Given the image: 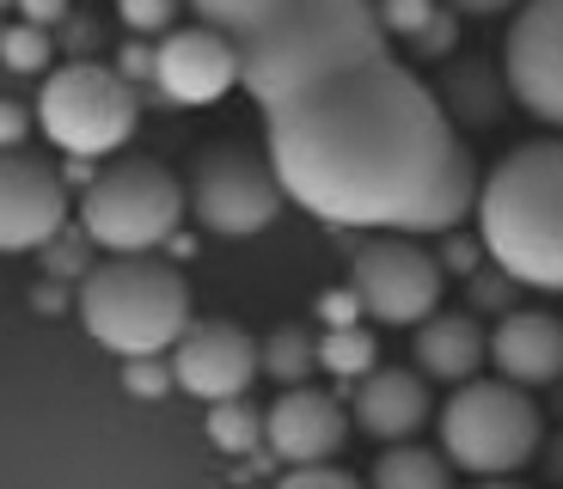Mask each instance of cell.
<instances>
[{"instance_id":"1","label":"cell","mask_w":563,"mask_h":489,"mask_svg":"<svg viewBox=\"0 0 563 489\" xmlns=\"http://www.w3.org/2000/svg\"><path fill=\"white\" fill-rule=\"evenodd\" d=\"M288 202L362 233H453L478 214V159L435 86L393 56L355 62L264 111Z\"/></svg>"},{"instance_id":"2","label":"cell","mask_w":563,"mask_h":489,"mask_svg":"<svg viewBox=\"0 0 563 489\" xmlns=\"http://www.w3.org/2000/svg\"><path fill=\"white\" fill-rule=\"evenodd\" d=\"M197 25L240 49L245 92L257 104L307 92L355 62L386 56V25L374 0H184Z\"/></svg>"},{"instance_id":"3","label":"cell","mask_w":563,"mask_h":489,"mask_svg":"<svg viewBox=\"0 0 563 489\" xmlns=\"http://www.w3.org/2000/svg\"><path fill=\"white\" fill-rule=\"evenodd\" d=\"M478 238L521 288H563V135L521 141L484 171Z\"/></svg>"},{"instance_id":"4","label":"cell","mask_w":563,"mask_h":489,"mask_svg":"<svg viewBox=\"0 0 563 489\" xmlns=\"http://www.w3.org/2000/svg\"><path fill=\"white\" fill-rule=\"evenodd\" d=\"M80 324L99 349L141 362L172 355L190 331V281L166 257H104L80 281Z\"/></svg>"},{"instance_id":"5","label":"cell","mask_w":563,"mask_h":489,"mask_svg":"<svg viewBox=\"0 0 563 489\" xmlns=\"http://www.w3.org/2000/svg\"><path fill=\"white\" fill-rule=\"evenodd\" d=\"M184 209H190V190L159 159L123 154L86 184L80 233L92 245H104L111 257H154V245H166L178 233Z\"/></svg>"},{"instance_id":"6","label":"cell","mask_w":563,"mask_h":489,"mask_svg":"<svg viewBox=\"0 0 563 489\" xmlns=\"http://www.w3.org/2000/svg\"><path fill=\"white\" fill-rule=\"evenodd\" d=\"M539 434H545L539 404L521 386H508V379H472L441 410V453H448V465L472 471L478 484L515 477L539 453Z\"/></svg>"},{"instance_id":"7","label":"cell","mask_w":563,"mask_h":489,"mask_svg":"<svg viewBox=\"0 0 563 489\" xmlns=\"http://www.w3.org/2000/svg\"><path fill=\"white\" fill-rule=\"evenodd\" d=\"M37 129L56 141L68 159H104L117 154L141 123V98L123 80V68L99 62H68L37 86Z\"/></svg>"},{"instance_id":"8","label":"cell","mask_w":563,"mask_h":489,"mask_svg":"<svg viewBox=\"0 0 563 489\" xmlns=\"http://www.w3.org/2000/svg\"><path fill=\"white\" fill-rule=\"evenodd\" d=\"M184 190H190V214L227 238L264 233L288 202V184H282L269 147H252V141H209L190 159Z\"/></svg>"},{"instance_id":"9","label":"cell","mask_w":563,"mask_h":489,"mask_svg":"<svg viewBox=\"0 0 563 489\" xmlns=\"http://www.w3.org/2000/svg\"><path fill=\"white\" fill-rule=\"evenodd\" d=\"M441 281H448L441 257L410 245L405 233L362 238L350 252V288L367 319L380 324H429L441 312Z\"/></svg>"},{"instance_id":"10","label":"cell","mask_w":563,"mask_h":489,"mask_svg":"<svg viewBox=\"0 0 563 489\" xmlns=\"http://www.w3.org/2000/svg\"><path fill=\"white\" fill-rule=\"evenodd\" d=\"M503 80L527 116L563 129V0H527L503 37Z\"/></svg>"},{"instance_id":"11","label":"cell","mask_w":563,"mask_h":489,"mask_svg":"<svg viewBox=\"0 0 563 489\" xmlns=\"http://www.w3.org/2000/svg\"><path fill=\"white\" fill-rule=\"evenodd\" d=\"M68 221V178L56 159H43L37 147H7L0 159V245L7 252H43L49 238H62Z\"/></svg>"},{"instance_id":"12","label":"cell","mask_w":563,"mask_h":489,"mask_svg":"<svg viewBox=\"0 0 563 489\" xmlns=\"http://www.w3.org/2000/svg\"><path fill=\"white\" fill-rule=\"evenodd\" d=\"M172 367L178 391H190L197 404H227L245 398L252 374H264V343H252V331H240L233 319H197L172 349Z\"/></svg>"},{"instance_id":"13","label":"cell","mask_w":563,"mask_h":489,"mask_svg":"<svg viewBox=\"0 0 563 489\" xmlns=\"http://www.w3.org/2000/svg\"><path fill=\"white\" fill-rule=\"evenodd\" d=\"M154 86L172 104L209 111V104H221L233 86H245L240 49L209 25H178L172 37H159V49H154Z\"/></svg>"},{"instance_id":"14","label":"cell","mask_w":563,"mask_h":489,"mask_svg":"<svg viewBox=\"0 0 563 489\" xmlns=\"http://www.w3.org/2000/svg\"><path fill=\"white\" fill-rule=\"evenodd\" d=\"M264 416H269V453L288 471H300V465H331L338 447L350 441V410L331 391H312V386L282 391Z\"/></svg>"},{"instance_id":"15","label":"cell","mask_w":563,"mask_h":489,"mask_svg":"<svg viewBox=\"0 0 563 489\" xmlns=\"http://www.w3.org/2000/svg\"><path fill=\"white\" fill-rule=\"evenodd\" d=\"M350 416L362 434L405 447L410 434L429 422V379H422L417 367H380V374H367L362 386H355Z\"/></svg>"},{"instance_id":"16","label":"cell","mask_w":563,"mask_h":489,"mask_svg":"<svg viewBox=\"0 0 563 489\" xmlns=\"http://www.w3.org/2000/svg\"><path fill=\"white\" fill-rule=\"evenodd\" d=\"M490 362L508 386H551L563 379V319L551 312H508L490 331Z\"/></svg>"},{"instance_id":"17","label":"cell","mask_w":563,"mask_h":489,"mask_svg":"<svg viewBox=\"0 0 563 489\" xmlns=\"http://www.w3.org/2000/svg\"><path fill=\"white\" fill-rule=\"evenodd\" d=\"M490 362V336L472 312H435L417 324V374L441 386H472V374Z\"/></svg>"},{"instance_id":"18","label":"cell","mask_w":563,"mask_h":489,"mask_svg":"<svg viewBox=\"0 0 563 489\" xmlns=\"http://www.w3.org/2000/svg\"><path fill=\"white\" fill-rule=\"evenodd\" d=\"M435 98L448 104L453 129H490L503 116V98L515 92H508V80H496V62L465 56V62H448V74L435 80Z\"/></svg>"},{"instance_id":"19","label":"cell","mask_w":563,"mask_h":489,"mask_svg":"<svg viewBox=\"0 0 563 489\" xmlns=\"http://www.w3.org/2000/svg\"><path fill=\"white\" fill-rule=\"evenodd\" d=\"M367 489H448V453L435 447H386L374 459V477Z\"/></svg>"},{"instance_id":"20","label":"cell","mask_w":563,"mask_h":489,"mask_svg":"<svg viewBox=\"0 0 563 489\" xmlns=\"http://www.w3.org/2000/svg\"><path fill=\"white\" fill-rule=\"evenodd\" d=\"M209 441L221 453H257L269 447V416L252 404V398H227V404H209Z\"/></svg>"},{"instance_id":"21","label":"cell","mask_w":563,"mask_h":489,"mask_svg":"<svg viewBox=\"0 0 563 489\" xmlns=\"http://www.w3.org/2000/svg\"><path fill=\"white\" fill-rule=\"evenodd\" d=\"M319 367V343H312L300 324H282V331L264 336V374L276 379V386H307V374Z\"/></svg>"},{"instance_id":"22","label":"cell","mask_w":563,"mask_h":489,"mask_svg":"<svg viewBox=\"0 0 563 489\" xmlns=\"http://www.w3.org/2000/svg\"><path fill=\"white\" fill-rule=\"evenodd\" d=\"M319 367L338 379H367L380 374V343L355 324V331H324L319 336Z\"/></svg>"},{"instance_id":"23","label":"cell","mask_w":563,"mask_h":489,"mask_svg":"<svg viewBox=\"0 0 563 489\" xmlns=\"http://www.w3.org/2000/svg\"><path fill=\"white\" fill-rule=\"evenodd\" d=\"M0 56H7V68L13 74H49V62H56V43H49V31L43 25H7V37H0Z\"/></svg>"},{"instance_id":"24","label":"cell","mask_w":563,"mask_h":489,"mask_svg":"<svg viewBox=\"0 0 563 489\" xmlns=\"http://www.w3.org/2000/svg\"><path fill=\"white\" fill-rule=\"evenodd\" d=\"M123 391L129 398H166V391H178V367L166 362V355H141V362H123Z\"/></svg>"},{"instance_id":"25","label":"cell","mask_w":563,"mask_h":489,"mask_svg":"<svg viewBox=\"0 0 563 489\" xmlns=\"http://www.w3.org/2000/svg\"><path fill=\"white\" fill-rule=\"evenodd\" d=\"M374 7H380L386 37H405V43H417L422 31L435 25V13H441V0H374Z\"/></svg>"},{"instance_id":"26","label":"cell","mask_w":563,"mask_h":489,"mask_svg":"<svg viewBox=\"0 0 563 489\" xmlns=\"http://www.w3.org/2000/svg\"><path fill=\"white\" fill-rule=\"evenodd\" d=\"M86 245H92V238H74V233H62V238H49V245H43V269H49V281H68V276H92V252H86Z\"/></svg>"},{"instance_id":"27","label":"cell","mask_w":563,"mask_h":489,"mask_svg":"<svg viewBox=\"0 0 563 489\" xmlns=\"http://www.w3.org/2000/svg\"><path fill=\"white\" fill-rule=\"evenodd\" d=\"M515 293H521V281L508 276V269H478L472 276V312H521L515 307Z\"/></svg>"},{"instance_id":"28","label":"cell","mask_w":563,"mask_h":489,"mask_svg":"<svg viewBox=\"0 0 563 489\" xmlns=\"http://www.w3.org/2000/svg\"><path fill=\"white\" fill-rule=\"evenodd\" d=\"M117 13H123L129 31H159V37H172L184 0H117Z\"/></svg>"},{"instance_id":"29","label":"cell","mask_w":563,"mask_h":489,"mask_svg":"<svg viewBox=\"0 0 563 489\" xmlns=\"http://www.w3.org/2000/svg\"><path fill=\"white\" fill-rule=\"evenodd\" d=\"M453 43H460V13H453V7H441L435 25H429L417 43H410V56H422V62H448V56H453Z\"/></svg>"},{"instance_id":"30","label":"cell","mask_w":563,"mask_h":489,"mask_svg":"<svg viewBox=\"0 0 563 489\" xmlns=\"http://www.w3.org/2000/svg\"><path fill=\"white\" fill-rule=\"evenodd\" d=\"M276 489H367V484H355L350 471H338V465H300V471H288Z\"/></svg>"},{"instance_id":"31","label":"cell","mask_w":563,"mask_h":489,"mask_svg":"<svg viewBox=\"0 0 563 489\" xmlns=\"http://www.w3.org/2000/svg\"><path fill=\"white\" fill-rule=\"evenodd\" d=\"M484 238H448V252H441V269H453V276H478L484 269Z\"/></svg>"},{"instance_id":"32","label":"cell","mask_w":563,"mask_h":489,"mask_svg":"<svg viewBox=\"0 0 563 489\" xmlns=\"http://www.w3.org/2000/svg\"><path fill=\"white\" fill-rule=\"evenodd\" d=\"M319 312H324V324L331 331H355V312H362V300H355V288H331L319 300Z\"/></svg>"},{"instance_id":"33","label":"cell","mask_w":563,"mask_h":489,"mask_svg":"<svg viewBox=\"0 0 563 489\" xmlns=\"http://www.w3.org/2000/svg\"><path fill=\"white\" fill-rule=\"evenodd\" d=\"M31 123H37V111H25V104H7V111H0V141H7V147H25Z\"/></svg>"},{"instance_id":"34","label":"cell","mask_w":563,"mask_h":489,"mask_svg":"<svg viewBox=\"0 0 563 489\" xmlns=\"http://www.w3.org/2000/svg\"><path fill=\"white\" fill-rule=\"evenodd\" d=\"M19 13H25V25H62L68 19V0H19Z\"/></svg>"},{"instance_id":"35","label":"cell","mask_w":563,"mask_h":489,"mask_svg":"<svg viewBox=\"0 0 563 489\" xmlns=\"http://www.w3.org/2000/svg\"><path fill=\"white\" fill-rule=\"evenodd\" d=\"M441 7H453V13H465V19H496V13H508V7L521 13L527 0H441Z\"/></svg>"},{"instance_id":"36","label":"cell","mask_w":563,"mask_h":489,"mask_svg":"<svg viewBox=\"0 0 563 489\" xmlns=\"http://www.w3.org/2000/svg\"><path fill=\"white\" fill-rule=\"evenodd\" d=\"M62 307V281H43L37 288V312H56Z\"/></svg>"},{"instance_id":"37","label":"cell","mask_w":563,"mask_h":489,"mask_svg":"<svg viewBox=\"0 0 563 489\" xmlns=\"http://www.w3.org/2000/svg\"><path fill=\"white\" fill-rule=\"evenodd\" d=\"M472 489H527V484H515V477H490V484H472Z\"/></svg>"}]
</instances>
